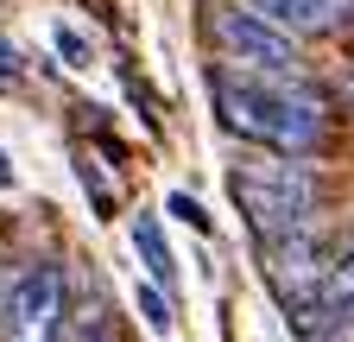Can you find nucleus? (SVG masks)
Masks as SVG:
<instances>
[{"instance_id": "obj_1", "label": "nucleus", "mask_w": 354, "mask_h": 342, "mask_svg": "<svg viewBox=\"0 0 354 342\" xmlns=\"http://www.w3.org/2000/svg\"><path fill=\"white\" fill-rule=\"evenodd\" d=\"M209 102L234 140H253L266 152L310 159L329 140V102L310 89L297 70H253L221 57L209 70Z\"/></svg>"}, {"instance_id": "obj_15", "label": "nucleus", "mask_w": 354, "mask_h": 342, "mask_svg": "<svg viewBox=\"0 0 354 342\" xmlns=\"http://www.w3.org/2000/svg\"><path fill=\"white\" fill-rule=\"evenodd\" d=\"M7 285H13V279H7V273H0V311H7Z\"/></svg>"}, {"instance_id": "obj_11", "label": "nucleus", "mask_w": 354, "mask_h": 342, "mask_svg": "<svg viewBox=\"0 0 354 342\" xmlns=\"http://www.w3.org/2000/svg\"><path fill=\"white\" fill-rule=\"evenodd\" d=\"M57 51H64V57H70V64H76V70H82V64H88V45H82V38H76V32H70V26H57Z\"/></svg>"}, {"instance_id": "obj_5", "label": "nucleus", "mask_w": 354, "mask_h": 342, "mask_svg": "<svg viewBox=\"0 0 354 342\" xmlns=\"http://www.w3.org/2000/svg\"><path fill=\"white\" fill-rule=\"evenodd\" d=\"M323 267H329V241H317L310 228H291V235H272V241H266V279L279 285V298H285L291 311L297 305H317Z\"/></svg>"}, {"instance_id": "obj_9", "label": "nucleus", "mask_w": 354, "mask_h": 342, "mask_svg": "<svg viewBox=\"0 0 354 342\" xmlns=\"http://www.w3.org/2000/svg\"><path fill=\"white\" fill-rule=\"evenodd\" d=\"M140 317H146V323H152L158 336H165V330L177 323V317H171V298L158 291V279H152V285H140Z\"/></svg>"}, {"instance_id": "obj_3", "label": "nucleus", "mask_w": 354, "mask_h": 342, "mask_svg": "<svg viewBox=\"0 0 354 342\" xmlns=\"http://www.w3.org/2000/svg\"><path fill=\"white\" fill-rule=\"evenodd\" d=\"M209 45L228 64L297 70V32L279 26L272 13H259L253 0H215V7H209Z\"/></svg>"}, {"instance_id": "obj_10", "label": "nucleus", "mask_w": 354, "mask_h": 342, "mask_svg": "<svg viewBox=\"0 0 354 342\" xmlns=\"http://www.w3.org/2000/svg\"><path fill=\"white\" fill-rule=\"evenodd\" d=\"M165 209H171V216H177V222H190L196 235H209V216H203V203H196V197H184V190H177V197H171Z\"/></svg>"}, {"instance_id": "obj_8", "label": "nucleus", "mask_w": 354, "mask_h": 342, "mask_svg": "<svg viewBox=\"0 0 354 342\" xmlns=\"http://www.w3.org/2000/svg\"><path fill=\"white\" fill-rule=\"evenodd\" d=\"M133 247H140L146 273L171 291V285H177V260H171V247H165V235H158V222H152V216H133Z\"/></svg>"}, {"instance_id": "obj_13", "label": "nucleus", "mask_w": 354, "mask_h": 342, "mask_svg": "<svg viewBox=\"0 0 354 342\" xmlns=\"http://www.w3.org/2000/svg\"><path fill=\"white\" fill-rule=\"evenodd\" d=\"M0 190H13V165H7V152H0Z\"/></svg>"}, {"instance_id": "obj_12", "label": "nucleus", "mask_w": 354, "mask_h": 342, "mask_svg": "<svg viewBox=\"0 0 354 342\" xmlns=\"http://www.w3.org/2000/svg\"><path fill=\"white\" fill-rule=\"evenodd\" d=\"M0 82H19V51L0 38Z\"/></svg>"}, {"instance_id": "obj_4", "label": "nucleus", "mask_w": 354, "mask_h": 342, "mask_svg": "<svg viewBox=\"0 0 354 342\" xmlns=\"http://www.w3.org/2000/svg\"><path fill=\"white\" fill-rule=\"evenodd\" d=\"M64 317H70L64 267L38 260V267L13 273V285H7V311H0L7 342H64Z\"/></svg>"}, {"instance_id": "obj_6", "label": "nucleus", "mask_w": 354, "mask_h": 342, "mask_svg": "<svg viewBox=\"0 0 354 342\" xmlns=\"http://www.w3.org/2000/svg\"><path fill=\"white\" fill-rule=\"evenodd\" d=\"M259 13H272L279 26H291L297 38H323L354 26V0H253Z\"/></svg>"}, {"instance_id": "obj_2", "label": "nucleus", "mask_w": 354, "mask_h": 342, "mask_svg": "<svg viewBox=\"0 0 354 342\" xmlns=\"http://www.w3.org/2000/svg\"><path fill=\"white\" fill-rule=\"evenodd\" d=\"M228 190H234L241 216L253 222L259 241L291 235V228H310V216H317V178H310V165H297L291 152L234 165L228 171Z\"/></svg>"}, {"instance_id": "obj_7", "label": "nucleus", "mask_w": 354, "mask_h": 342, "mask_svg": "<svg viewBox=\"0 0 354 342\" xmlns=\"http://www.w3.org/2000/svg\"><path fill=\"white\" fill-rule=\"evenodd\" d=\"M317 305L323 311H354V235L329 241V267H323V285H317Z\"/></svg>"}, {"instance_id": "obj_14", "label": "nucleus", "mask_w": 354, "mask_h": 342, "mask_svg": "<svg viewBox=\"0 0 354 342\" xmlns=\"http://www.w3.org/2000/svg\"><path fill=\"white\" fill-rule=\"evenodd\" d=\"M82 342H114V336H108V330H88V336H82Z\"/></svg>"}]
</instances>
